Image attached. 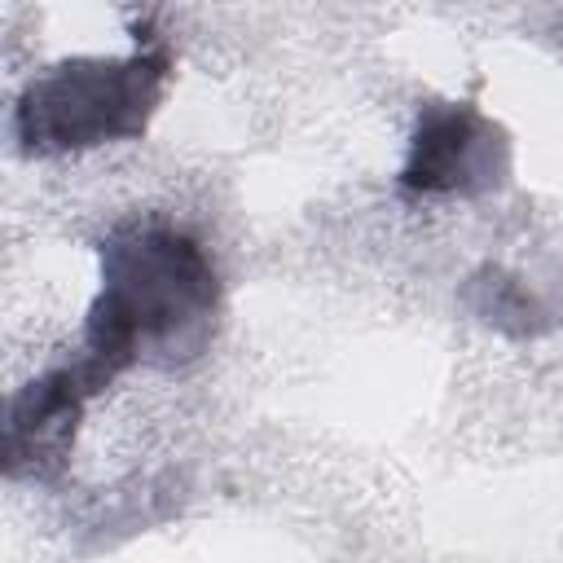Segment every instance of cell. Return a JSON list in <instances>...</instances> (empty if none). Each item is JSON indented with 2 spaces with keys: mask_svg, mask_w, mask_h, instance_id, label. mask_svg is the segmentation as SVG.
Masks as SVG:
<instances>
[{
  "mask_svg": "<svg viewBox=\"0 0 563 563\" xmlns=\"http://www.w3.org/2000/svg\"><path fill=\"white\" fill-rule=\"evenodd\" d=\"M167 79V48L136 40L128 57H75L35 75L18 101V141L35 154L88 150L101 141L136 136L158 106Z\"/></svg>",
  "mask_w": 563,
  "mask_h": 563,
  "instance_id": "7a4b0ae2",
  "label": "cell"
},
{
  "mask_svg": "<svg viewBox=\"0 0 563 563\" xmlns=\"http://www.w3.org/2000/svg\"><path fill=\"white\" fill-rule=\"evenodd\" d=\"M92 400L88 383L79 378L75 365H57L31 387H22L9 405V471L44 479L62 466L70 435L84 418V405Z\"/></svg>",
  "mask_w": 563,
  "mask_h": 563,
  "instance_id": "277c9868",
  "label": "cell"
},
{
  "mask_svg": "<svg viewBox=\"0 0 563 563\" xmlns=\"http://www.w3.org/2000/svg\"><path fill=\"white\" fill-rule=\"evenodd\" d=\"M501 172L497 128L466 101H431L418 114L400 185L413 194H479Z\"/></svg>",
  "mask_w": 563,
  "mask_h": 563,
  "instance_id": "3957f363",
  "label": "cell"
},
{
  "mask_svg": "<svg viewBox=\"0 0 563 563\" xmlns=\"http://www.w3.org/2000/svg\"><path fill=\"white\" fill-rule=\"evenodd\" d=\"M216 299V268L194 238L163 224L123 229L101 251V290L70 365L97 396L141 356L194 352L211 330Z\"/></svg>",
  "mask_w": 563,
  "mask_h": 563,
  "instance_id": "6da1fadb",
  "label": "cell"
}]
</instances>
